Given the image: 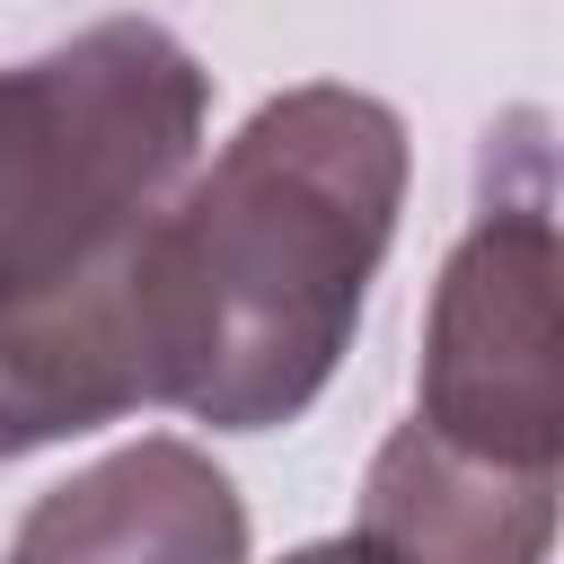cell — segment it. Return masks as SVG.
<instances>
[{
    "label": "cell",
    "instance_id": "6da1fadb",
    "mask_svg": "<svg viewBox=\"0 0 564 564\" xmlns=\"http://www.w3.org/2000/svg\"><path fill=\"white\" fill-rule=\"evenodd\" d=\"M405 123L361 88H282L132 238L150 405L212 432L291 423L344 361L397 238Z\"/></svg>",
    "mask_w": 564,
    "mask_h": 564
},
{
    "label": "cell",
    "instance_id": "7a4b0ae2",
    "mask_svg": "<svg viewBox=\"0 0 564 564\" xmlns=\"http://www.w3.org/2000/svg\"><path fill=\"white\" fill-rule=\"evenodd\" d=\"M212 79L159 18H106L0 70V300L123 247L203 141Z\"/></svg>",
    "mask_w": 564,
    "mask_h": 564
},
{
    "label": "cell",
    "instance_id": "3957f363",
    "mask_svg": "<svg viewBox=\"0 0 564 564\" xmlns=\"http://www.w3.org/2000/svg\"><path fill=\"white\" fill-rule=\"evenodd\" d=\"M564 247L546 220V185L520 203L494 194L485 220L458 238L432 291V335H423V432L494 458L555 476L564 458V317H555Z\"/></svg>",
    "mask_w": 564,
    "mask_h": 564
},
{
    "label": "cell",
    "instance_id": "277c9868",
    "mask_svg": "<svg viewBox=\"0 0 564 564\" xmlns=\"http://www.w3.org/2000/svg\"><path fill=\"white\" fill-rule=\"evenodd\" d=\"M132 238L44 291L0 300V458L150 405L141 317H132Z\"/></svg>",
    "mask_w": 564,
    "mask_h": 564
},
{
    "label": "cell",
    "instance_id": "5b68a950",
    "mask_svg": "<svg viewBox=\"0 0 564 564\" xmlns=\"http://www.w3.org/2000/svg\"><path fill=\"white\" fill-rule=\"evenodd\" d=\"M9 564H247V511L194 441H132L53 485Z\"/></svg>",
    "mask_w": 564,
    "mask_h": 564
},
{
    "label": "cell",
    "instance_id": "8992f818",
    "mask_svg": "<svg viewBox=\"0 0 564 564\" xmlns=\"http://www.w3.org/2000/svg\"><path fill=\"white\" fill-rule=\"evenodd\" d=\"M397 564H546L555 476L467 458L423 423H397L361 485V529Z\"/></svg>",
    "mask_w": 564,
    "mask_h": 564
},
{
    "label": "cell",
    "instance_id": "52a82bcc",
    "mask_svg": "<svg viewBox=\"0 0 564 564\" xmlns=\"http://www.w3.org/2000/svg\"><path fill=\"white\" fill-rule=\"evenodd\" d=\"M291 564H397V555H379L370 538H326V546H300Z\"/></svg>",
    "mask_w": 564,
    "mask_h": 564
}]
</instances>
